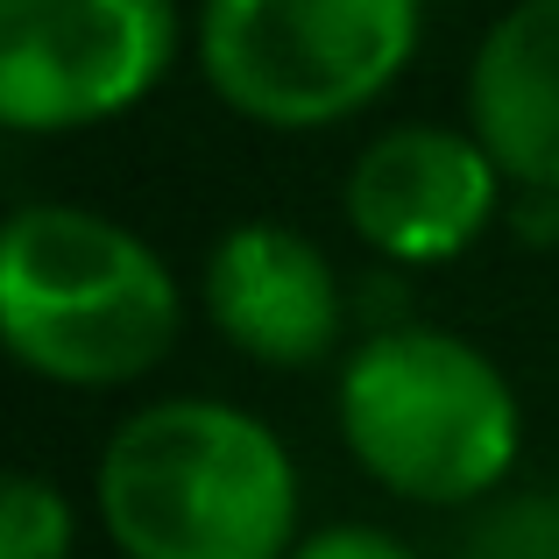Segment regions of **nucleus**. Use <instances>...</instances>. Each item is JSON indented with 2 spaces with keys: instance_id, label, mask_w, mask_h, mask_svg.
I'll use <instances>...</instances> for the list:
<instances>
[{
  "instance_id": "obj_6",
  "label": "nucleus",
  "mask_w": 559,
  "mask_h": 559,
  "mask_svg": "<svg viewBox=\"0 0 559 559\" xmlns=\"http://www.w3.org/2000/svg\"><path fill=\"white\" fill-rule=\"evenodd\" d=\"M510 191L518 185L467 121H396L361 142V156L347 164L341 213L376 262L439 270V262H461L510 213Z\"/></svg>"
},
{
  "instance_id": "obj_1",
  "label": "nucleus",
  "mask_w": 559,
  "mask_h": 559,
  "mask_svg": "<svg viewBox=\"0 0 559 559\" xmlns=\"http://www.w3.org/2000/svg\"><path fill=\"white\" fill-rule=\"evenodd\" d=\"M93 518L121 559H284L305 538V481L270 418L178 390L107 432Z\"/></svg>"
},
{
  "instance_id": "obj_11",
  "label": "nucleus",
  "mask_w": 559,
  "mask_h": 559,
  "mask_svg": "<svg viewBox=\"0 0 559 559\" xmlns=\"http://www.w3.org/2000/svg\"><path fill=\"white\" fill-rule=\"evenodd\" d=\"M284 559H418V546H411V538H396L390 524L341 518V524H319V532H305Z\"/></svg>"
},
{
  "instance_id": "obj_5",
  "label": "nucleus",
  "mask_w": 559,
  "mask_h": 559,
  "mask_svg": "<svg viewBox=\"0 0 559 559\" xmlns=\"http://www.w3.org/2000/svg\"><path fill=\"white\" fill-rule=\"evenodd\" d=\"M185 50L178 0H0V121L85 135L135 114Z\"/></svg>"
},
{
  "instance_id": "obj_7",
  "label": "nucleus",
  "mask_w": 559,
  "mask_h": 559,
  "mask_svg": "<svg viewBox=\"0 0 559 559\" xmlns=\"http://www.w3.org/2000/svg\"><path fill=\"white\" fill-rule=\"evenodd\" d=\"M199 305L205 326L255 369H319L355 347L341 262L284 219H234L227 234H213Z\"/></svg>"
},
{
  "instance_id": "obj_3",
  "label": "nucleus",
  "mask_w": 559,
  "mask_h": 559,
  "mask_svg": "<svg viewBox=\"0 0 559 559\" xmlns=\"http://www.w3.org/2000/svg\"><path fill=\"white\" fill-rule=\"evenodd\" d=\"M333 425L347 461L418 510H481L524 453V404L503 361L425 319H382L347 347Z\"/></svg>"
},
{
  "instance_id": "obj_8",
  "label": "nucleus",
  "mask_w": 559,
  "mask_h": 559,
  "mask_svg": "<svg viewBox=\"0 0 559 559\" xmlns=\"http://www.w3.org/2000/svg\"><path fill=\"white\" fill-rule=\"evenodd\" d=\"M467 128L518 191H559V0H518L481 28Z\"/></svg>"
},
{
  "instance_id": "obj_9",
  "label": "nucleus",
  "mask_w": 559,
  "mask_h": 559,
  "mask_svg": "<svg viewBox=\"0 0 559 559\" xmlns=\"http://www.w3.org/2000/svg\"><path fill=\"white\" fill-rule=\"evenodd\" d=\"M79 552V510L50 475H14L0 489V559H71Z\"/></svg>"
},
{
  "instance_id": "obj_12",
  "label": "nucleus",
  "mask_w": 559,
  "mask_h": 559,
  "mask_svg": "<svg viewBox=\"0 0 559 559\" xmlns=\"http://www.w3.org/2000/svg\"><path fill=\"white\" fill-rule=\"evenodd\" d=\"M510 234L532 248H552L559 241V191H510Z\"/></svg>"
},
{
  "instance_id": "obj_10",
  "label": "nucleus",
  "mask_w": 559,
  "mask_h": 559,
  "mask_svg": "<svg viewBox=\"0 0 559 559\" xmlns=\"http://www.w3.org/2000/svg\"><path fill=\"white\" fill-rule=\"evenodd\" d=\"M461 559H559V489L489 496L461 538Z\"/></svg>"
},
{
  "instance_id": "obj_4",
  "label": "nucleus",
  "mask_w": 559,
  "mask_h": 559,
  "mask_svg": "<svg viewBox=\"0 0 559 559\" xmlns=\"http://www.w3.org/2000/svg\"><path fill=\"white\" fill-rule=\"evenodd\" d=\"M425 0H199L191 57L227 114L276 135H319L411 71Z\"/></svg>"
},
{
  "instance_id": "obj_2",
  "label": "nucleus",
  "mask_w": 559,
  "mask_h": 559,
  "mask_svg": "<svg viewBox=\"0 0 559 559\" xmlns=\"http://www.w3.org/2000/svg\"><path fill=\"white\" fill-rule=\"evenodd\" d=\"M0 341L14 369L57 390H135L178 355L185 284L99 205H14L0 227Z\"/></svg>"
}]
</instances>
